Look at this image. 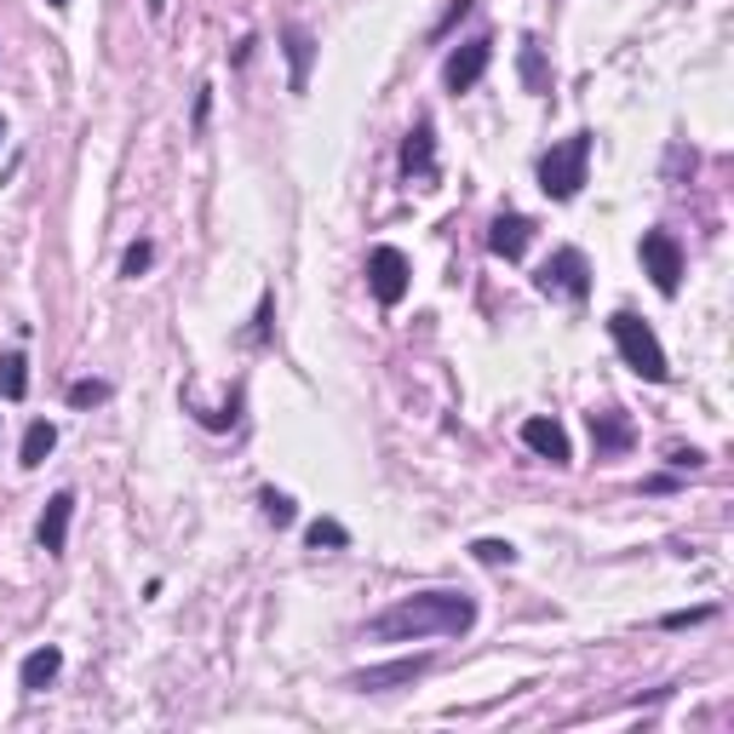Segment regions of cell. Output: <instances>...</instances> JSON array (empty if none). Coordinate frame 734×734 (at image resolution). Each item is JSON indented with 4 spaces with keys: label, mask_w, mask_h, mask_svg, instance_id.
I'll list each match as a JSON object with an SVG mask.
<instances>
[{
    "label": "cell",
    "mask_w": 734,
    "mask_h": 734,
    "mask_svg": "<svg viewBox=\"0 0 734 734\" xmlns=\"http://www.w3.org/2000/svg\"><path fill=\"white\" fill-rule=\"evenodd\" d=\"M258 505H264V517H270L276 528H287V522L299 517V510H293V500H287V494H276V488H264V494H258Z\"/></svg>",
    "instance_id": "cell-20"
},
{
    "label": "cell",
    "mask_w": 734,
    "mask_h": 734,
    "mask_svg": "<svg viewBox=\"0 0 734 734\" xmlns=\"http://www.w3.org/2000/svg\"><path fill=\"white\" fill-rule=\"evenodd\" d=\"M591 442H597V454H619V448H631V425L614 413H591Z\"/></svg>",
    "instance_id": "cell-16"
},
{
    "label": "cell",
    "mask_w": 734,
    "mask_h": 734,
    "mask_svg": "<svg viewBox=\"0 0 734 734\" xmlns=\"http://www.w3.org/2000/svg\"><path fill=\"white\" fill-rule=\"evenodd\" d=\"M58 448V425H52V419H35V425L24 431V448H17V465H29V471H35V465H47V454Z\"/></svg>",
    "instance_id": "cell-15"
},
{
    "label": "cell",
    "mask_w": 734,
    "mask_h": 734,
    "mask_svg": "<svg viewBox=\"0 0 734 734\" xmlns=\"http://www.w3.org/2000/svg\"><path fill=\"white\" fill-rule=\"evenodd\" d=\"M528 241H533V218H522V213H500L494 225H488V253L505 258V264H517L528 253Z\"/></svg>",
    "instance_id": "cell-10"
},
{
    "label": "cell",
    "mask_w": 734,
    "mask_h": 734,
    "mask_svg": "<svg viewBox=\"0 0 734 734\" xmlns=\"http://www.w3.org/2000/svg\"><path fill=\"white\" fill-rule=\"evenodd\" d=\"M70 522H75V494L63 488V494L47 500V510H40V528H35V540L47 557H63V545H70Z\"/></svg>",
    "instance_id": "cell-9"
},
{
    "label": "cell",
    "mask_w": 734,
    "mask_h": 734,
    "mask_svg": "<svg viewBox=\"0 0 734 734\" xmlns=\"http://www.w3.org/2000/svg\"><path fill=\"white\" fill-rule=\"evenodd\" d=\"M304 545H310V551H322V545H327V551H345V545H350V533H345L339 522H333V517H316V522L304 528Z\"/></svg>",
    "instance_id": "cell-18"
},
{
    "label": "cell",
    "mask_w": 734,
    "mask_h": 734,
    "mask_svg": "<svg viewBox=\"0 0 734 734\" xmlns=\"http://www.w3.org/2000/svg\"><path fill=\"white\" fill-rule=\"evenodd\" d=\"M642 270L654 276V287L665 299L683 287V248H677L672 230H642Z\"/></svg>",
    "instance_id": "cell-6"
},
{
    "label": "cell",
    "mask_w": 734,
    "mask_h": 734,
    "mask_svg": "<svg viewBox=\"0 0 734 734\" xmlns=\"http://www.w3.org/2000/svg\"><path fill=\"white\" fill-rule=\"evenodd\" d=\"M522 81L533 93H545V63H540V47H522Z\"/></svg>",
    "instance_id": "cell-23"
},
{
    "label": "cell",
    "mask_w": 734,
    "mask_h": 734,
    "mask_svg": "<svg viewBox=\"0 0 734 734\" xmlns=\"http://www.w3.org/2000/svg\"><path fill=\"white\" fill-rule=\"evenodd\" d=\"M477 626V597L465 591H413L385 614L368 619L373 642H425V637H465Z\"/></svg>",
    "instance_id": "cell-1"
},
{
    "label": "cell",
    "mask_w": 734,
    "mask_h": 734,
    "mask_svg": "<svg viewBox=\"0 0 734 734\" xmlns=\"http://www.w3.org/2000/svg\"><path fill=\"white\" fill-rule=\"evenodd\" d=\"M0 139H7V127H0Z\"/></svg>",
    "instance_id": "cell-28"
},
{
    "label": "cell",
    "mask_w": 734,
    "mask_h": 734,
    "mask_svg": "<svg viewBox=\"0 0 734 734\" xmlns=\"http://www.w3.org/2000/svg\"><path fill=\"white\" fill-rule=\"evenodd\" d=\"M167 12V0H149V17H161Z\"/></svg>",
    "instance_id": "cell-26"
},
{
    "label": "cell",
    "mask_w": 734,
    "mask_h": 734,
    "mask_svg": "<svg viewBox=\"0 0 734 734\" xmlns=\"http://www.w3.org/2000/svg\"><path fill=\"white\" fill-rule=\"evenodd\" d=\"M700 619H711V609H688V614H665L660 626L665 631H683V626H700Z\"/></svg>",
    "instance_id": "cell-24"
},
{
    "label": "cell",
    "mask_w": 734,
    "mask_h": 734,
    "mask_svg": "<svg viewBox=\"0 0 734 734\" xmlns=\"http://www.w3.org/2000/svg\"><path fill=\"white\" fill-rule=\"evenodd\" d=\"M402 172H408V184H419V190L436 184V139H431V121H419V127L408 132V144H402Z\"/></svg>",
    "instance_id": "cell-11"
},
{
    "label": "cell",
    "mask_w": 734,
    "mask_h": 734,
    "mask_svg": "<svg viewBox=\"0 0 734 734\" xmlns=\"http://www.w3.org/2000/svg\"><path fill=\"white\" fill-rule=\"evenodd\" d=\"M522 442L540 459H551V465H568L574 454H568V431L557 425V419H522Z\"/></svg>",
    "instance_id": "cell-12"
},
{
    "label": "cell",
    "mask_w": 734,
    "mask_h": 734,
    "mask_svg": "<svg viewBox=\"0 0 734 734\" xmlns=\"http://www.w3.org/2000/svg\"><path fill=\"white\" fill-rule=\"evenodd\" d=\"M488 63H494V40L488 35L465 40V47L448 52V63H442V86H448V93H471V86L488 75Z\"/></svg>",
    "instance_id": "cell-8"
},
{
    "label": "cell",
    "mask_w": 734,
    "mask_h": 734,
    "mask_svg": "<svg viewBox=\"0 0 734 734\" xmlns=\"http://www.w3.org/2000/svg\"><path fill=\"white\" fill-rule=\"evenodd\" d=\"M47 7H58V12H63V7H70V0H47Z\"/></svg>",
    "instance_id": "cell-27"
},
{
    "label": "cell",
    "mask_w": 734,
    "mask_h": 734,
    "mask_svg": "<svg viewBox=\"0 0 734 734\" xmlns=\"http://www.w3.org/2000/svg\"><path fill=\"white\" fill-rule=\"evenodd\" d=\"M672 465H677V471H695V465H706V454H700V448H677Z\"/></svg>",
    "instance_id": "cell-25"
},
{
    "label": "cell",
    "mask_w": 734,
    "mask_h": 734,
    "mask_svg": "<svg viewBox=\"0 0 734 734\" xmlns=\"http://www.w3.org/2000/svg\"><path fill=\"white\" fill-rule=\"evenodd\" d=\"M0 396H7V402H24V396H29V362H24V350L0 356Z\"/></svg>",
    "instance_id": "cell-17"
},
{
    "label": "cell",
    "mask_w": 734,
    "mask_h": 734,
    "mask_svg": "<svg viewBox=\"0 0 734 734\" xmlns=\"http://www.w3.org/2000/svg\"><path fill=\"white\" fill-rule=\"evenodd\" d=\"M471 557L488 563V568H500V563H517V545H510V540H477Z\"/></svg>",
    "instance_id": "cell-19"
},
{
    "label": "cell",
    "mask_w": 734,
    "mask_h": 734,
    "mask_svg": "<svg viewBox=\"0 0 734 734\" xmlns=\"http://www.w3.org/2000/svg\"><path fill=\"white\" fill-rule=\"evenodd\" d=\"M425 672H431V654H408V660H385V665H368V672H350V688L356 695H390V688H413Z\"/></svg>",
    "instance_id": "cell-7"
},
{
    "label": "cell",
    "mask_w": 734,
    "mask_h": 734,
    "mask_svg": "<svg viewBox=\"0 0 734 734\" xmlns=\"http://www.w3.org/2000/svg\"><path fill=\"white\" fill-rule=\"evenodd\" d=\"M149 264H155V248H149V241H132L127 258H121V276H127V281H139V276L149 270Z\"/></svg>",
    "instance_id": "cell-22"
},
{
    "label": "cell",
    "mask_w": 734,
    "mask_h": 734,
    "mask_svg": "<svg viewBox=\"0 0 734 734\" xmlns=\"http://www.w3.org/2000/svg\"><path fill=\"white\" fill-rule=\"evenodd\" d=\"M586 167H591V132H568L563 144H551L540 155V190L551 202H574L586 184Z\"/></svg>",
    "instance_id": "cell-3"
},
{
    "label": "cell",
    "mask_w": 734,
    "mask_h": 734,
    "mask_svg": "<svg viewBox=\"0 0 734 734\" xmlns=\"http://www.w3.org/2000/svg\"><path fill=\"white\" fill-rule=\"evenodd\" d=\"M281 47H287V86L304 93V86H310V63H316V40H310L304 29H287Z\"/></svg>",
    "instance_id": "cell-13"
},
{
    "label": "cell",
    "mask_w": 734,
    "mask_h": 734,
    "mask_svg": "<svg viewBox=\"0 0 734 734\" xmlns=\"http://www.w3.org/2000/svg\"><path fill=\"white\" fill-rule=\"evenodd\" d=\"M408 281H413V270H408V253L402 248H390V241H385V248L368 253V293L380 299L385 310H396V304L408 299Z\"/></svg>",
    "instance_id": "cell-5"
},
{
    "label": "cell",
    "mask_w": 734,
    "mask_h": 734,
    "mask_svg": "<svg viewBox=\"0 0 734 734\" xmlns=\"http://www.w3.org/2000/svg\"><path fill=\"white\" fill-rule=\"evenodd\" d=\"M540 281V293H551V299H568V304H586V293H591V264H586V253L580 248H557L545 258V270L533 276Z\"/></svg>",
    "instance_id": "cell-4"
},
{
    "label": "cell",
    "mask_w": 734,
    "mask_h": 734,
    "mask_svg": "<svg viewBox=\"0 0 734 734\" xmlns=\"http://www.w3.org/2000/svg\"><path fill=\"white\" fill-rule=\"evenodd\" d=\"M58 672H63V654H58L52 642H47V649L24 654V665H17V683H24V695H40V688H47Z\"/></svg>",
    "instance_id": "cell-14"
},
{
    "label": "cell",
    "mask_w": 734,
    "mask_h": 734,
    "mask_svg": "<svg viewBox=\"0 0 734 734\" xmlns=\"http://www.w3.org/2000/svg\"><path fill=\"white\" fill-rule=\"evenodd\" d=\"M98 402H109V385L104 380H75L70 385V408H98Z\"/></svg>",
    "instance_id": "cell-21"
},
{
    "label": "cell",
    "mask_w": 734,
    "mask_h": 734,
    "mask_svg": "<svg viewBox=\"0 0 734 734\" xmlns=\"http://www.w3.org/2000/svg\"><path fill=\"white\" fill-rule=\"evenodd\" d=\"M609 333H614V350H619V362H626L637 380H649V385H665L672 380V368H665V350L654 339V327L631 316V310H614L609 316Z\"/></svg>",
    "instance_id": "cell-2"
}]
</instances>
